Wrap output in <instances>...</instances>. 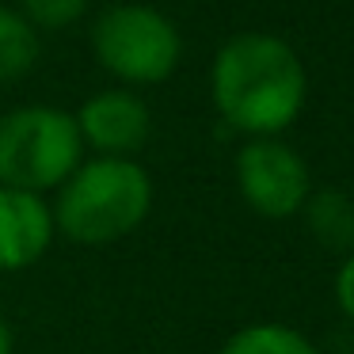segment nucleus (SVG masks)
<instances>
[{
  "label": "nucleus",
  "instance_id": "nucleus-1",
  "mask_svg": "<svg viewBox=\"0 0 354 354\" xmlns=\"http://www.w3.org/2000/svg\"><path fill=\"white\" fill-rule=\"evenodd\" d=\"M209 100L217 115L244 138H278L305 111V62L278 35L240 31L214 54Z\"/></svg>",
  "mask_w": 354,
  "mask_h": 354
},
{
  "label": "nucleus",
  "instance_id": "nucleus-2",
  "mask_svg": "<svg viewBox=\"0 0 354 354\" xmlns=\"http://www.w3.org/2000/svg\"><path fill=\"white\" fill-rule=\"evenodd\" d=\"M54 229L73 244L103 248L130 236L153 209V179L133 156H92L57 187Z\"/></svg>",
  "mask_w": 354,
  "mask_h": 354
},
{
  "label": "nucleus",
  "instance_id": "nucleus-3",
  "mask_svg": "<svg viewBox=\"0 0 354 354\" xmlns=\"http://www.w3.org/2000/svg\"><path fill=\"white\" fill-rule=\"evenodd\" d=\"M84 141L69 111L27 103L0 115V187L46 194L77 171Z\"/></svg>",
  "mask_w": 354,
  "mask_h": 354
},
{
  "label": "nucleus",
  "instance_id": "nucleus-4",
  "mask_svg": "<svg viewBox=\"0 0 354 354\" xmlns=\"http://www.w3.org/2000/svg\"><path fill=\"white\" fill-rule=\"evenodd\" d=\"M92 54L126 88L164 84L183 57L179 27L153 4H115L92 24Z\"/></svg>",
  "mask_w": 354,
  "mask_h": 354
},
{
  "label": "nucleus",
  "instance_id": "nucleus-5",
  "mask_svg": "<svg viewBox=\"0 0 354 354\" xmlns=\"http://www.w3.org/2000/svg\"><path fill=\"white\" fill-rule=\"evenodd\" d=\"M236 187L248 209L282 221L297 217L313 194V171L305 156L278 138H248L236 153Z\"/></svg>",
  "mask_w": 354,
  "mask_h": 354
},
{
  "label": "nucleus",
  "instance_id": "nucleus-6",
  "mask_svg": "<svg viewBox=\"0 0 354 354\" xmlns=\"http://www.w3.org/2000/svg\"><path fill=\"white\" fill-rule=\"evenodd\" d=\"M73 122H77L80 141L95 149V156H133L153 130L145 100L133 88H107V92L88 95Z\"/></svg>",
  "mask_w": 354,
  "mask_h": 354
},
{
  "label": "nucleus",
  "instance_id": "nucleus-7",
  "mask_svg": "<svg viewBox=\"0 0 354 354\" xmlns=\"http://www.w3.org/2000/svg\"><path fill=\"white\" fill-rule=\"evenodd\" d=\"M57 229L54 209L42 194L0 187V270H27L50 252Z\"/></svg>",
  "mask_w": 354,
  "mask_h": 354
},
{
  "label": "nucleus",
  "instance_id": "nucleus-8",
  "mask_svg": "<svg viewBox=\"0 0 354 354\" xmlns=\"http://www.w3.org/2000/svg\"><path fill=\"white\" fill-rule=\"evenodd\" d=\"M305 225L328 252H354V198L343 191H313L301 206Z\"/></svg>",
  "mask_w": 354,
  "mask_h": 354
},
{
  "label": "nucleus",
  "instance_id": "nucleus-9",
  "mask_svg": "<svg viewBox=\"0 0 354 354\" xmlns=\"http://www.w3.org/2000/svg\"><path fill=\"white\" fill-rule=\"evenodd\" d=\"M39 31L19 16V8L0 4V84L19 80L39 65Z\"/></svg>",
  "mask_w": 354,
  "mask_h": 354
},
{
  "label": "nucleus",
  "instance_id": "nucleus-10",
  "mask_svg": "<svg viewBox=\"0 0 354 354\" xmlns=\"http://www.w3.org/2000/svg\"><path fill=\"white\" fill-rule=\"evenodd\" d=\"M217 354H324L308 335H301L290 324H248V328L232 331L229 343Z\"/></svg>",
  "mask_w": 354,
  "mask_h": 354
},
{
  "label": "nucleus",
  "instance_id": "nucleus-11",
  "mask_svg": "<svg viewBox=\"0 0 354 354\" xmlns=\"http://www.w3.org/2000/svg\"><path fill=\"white\" fill-rule=\"evenodd\" d=\"M88 0H19V16L35 27V31H62L84 19Z\"/></svg>",
  "mask_w": 354,
  "mask_h": 354
},
{
  "label": "nucleus",
  "instance_id": "nucleus-12",
  "mask_svg": "<svg viewBox=\"0 0 354 354\" xmlns=\"http://www.w3.org/2000/svg\"><path fill=\"white\" fill-rule=\"evenodd\" d=\"M335 305L354 324V252H346L339 270H335Z\"/></svg>",
  "mask_w": 354,
  "mask_h": 354
},
{
  "label": "nucleus",
  "instance_id": "nucleus-13",
  "mask_svg": "<svg viewBox=\"0 0 354 354\" xmlns=\"http://www.w3.org/2000/svg\"><path fill=\"white\" fill-rule=\"evenodd\" d=\"M0 354H12V328L4 316H0Z\"/></svg>",
  "mask_w": 354,
  "mask_h": 354
}]
</instances>
